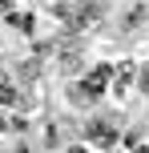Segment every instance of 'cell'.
<instances>
[{
	"mask_svg": "<svg viewBox=\"0 0 149 153\" xmlns=\"http://www.w3.org/2000/svg\"><path fill=\"white\" fill-rule=\"evenodd\" d=\"M137 85H141V93L149 97V69H141V76H137Z\"/></svg>",
	"mask_w": 149,
	"mask_h": 153,
	"instance_id": "7a4b0ae2",
	"label": "cell"
},
{
	"mask_svg": "<svg viewBox=\"0 0 149 153\" xmlns=\"http://www.w3.org/2000/svg\"><path fill=\"white\" fill-rule=\"evenodd\" d=\"M0 12H4V16H8V12H12V4H8V0H0Z\"/></svg>",
	"mask_w": 149,
	"mask_h": 153,
	"instance_id": "3957f363",
	"label": "cell"
},
{
	"mask_svg": "<svg viewBox=\"0 0 149 153\" xmlns=\"http://www.w3.org/2000/svg\"><path fill=\"white\" fill-rule=\"evenodd\" d=\"M8 24H12L16 32H24V36H28V32H32V16H28V12H16V8H12V12H8Z\"/></svg>",
	"mask_w": 149,
	"mask_h": 153,
	"instance_id": "6da1fadb",
	"label": "cell"
}]
</instances>
